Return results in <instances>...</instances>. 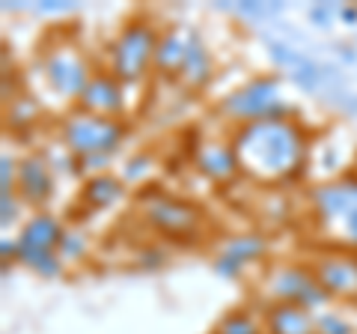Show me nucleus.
Wrapping results in <instances>:
<instances>
[{
  "instance_id": "3",
  "label": "nucleus",
  "mask_w": 357,
  "mask_h": 334,
  "mask_svg": "<svg viewBox=\"0 0 357 334\" xmlns=\"http://www.w3.org/2000/svg\"><path fill=\"white\" fill-rule=\"evenodd\" d=\"M161 30L146 15L131 18L126 27L116 33V39L107 45V72L116 78L122 87H134L155 69V51H158Z\"/></svg>"
},
{
  "instance_id": "22",
  "label": "nucleus",
  "mask_w": 357,
  "mask_h": 334,
  "mask_svg": "<svg viewBox=\"0 0 357 334\" xmlns=\"http://www.w3.org/2000/svg\"><path fill=\"white\" fill-rule=\"evenodd\" d=\"M316 328H319V334H351L349 322H345L340 314H319Z\"/></svg>"
},
{
  "instance_id": "4",
  "label": "nucleus",
  "mask_w": 357,
  "mask_h": 334,
  "mask_svg": "<svg viewBox=\"0 0 357 334\" xmlns=\"http://www.w3.org/2000/svg\"><path fill=\"white\" fill-rule=\"evenodd\" d=\"M137 206H140V218L152 233L170 239V242H194L203 236L206 227V212L197 203L185 197H173L158 188H146L137 194Z\"/></svg>"
},
{
  "instance_id": "14",
  "label": "nucleus",
  "mask_w": 357,
  "mask_h": 334,
  "mask_svg": "<svg viewBox=\"0 0 357 334\" xmlns=\"http://www.w3.org/2000/svg\"><path fill=\"white\" fill-rule=\"evenodd\" d=\"M199 42V36L188 27H167L161 30L158 39V51H155V72L161 78H178L182 66L188 60V54L194 51V45Z\"/></svg>"
},
{
  "instance_id": "2",
  "label": "nucleus",
  "mask_w": 357,
  "mask_h": 334,
  "mask_svg": "<svg viewBox=\"0 0 357 334\" xmlns=\"http://www.w3.org/2000/svg\"><path fill=\"white\" fill-rule=\"evenodd\" d=\"M310 209L325 248L357 251V173L316 185L310 191Z\"/></svg>"
},
{
  "instance_id": "11",
  "label": "nucleus",
  "mask_w": 357,
  "mask_h": 334,
  "mask_svg": "<svg viewBox=\"0 0 357 334\" xmlns=\"http://www.w3.org/2000/svg\"><path fill=\"white\" fill-rule=\"evenodd\" d=\"M188 152H191V161L197 170L218 185H229L241 176L238 155H236V147H232L229 138H206L203 135Z\"/></svg>"
},
{
  "instance_id": "20",
  "label": "nucleus",
  "mask_w": 357,
  "mask_h": 334,
  "mask_svg": "<svg viewBox=\"0 0 357 334\" xmlns=\"http://www.w3.org/2000/svg\"><path fill=\"white\" fill-rule=\"evenodd\" d=\"M208 334H265L262 314H253L250 307H236L223 314Z\"/></svg>"
},
{
  "instance_id": "10",
  "label": "nucleus",
  "mask_w": 357,
  "mask_h": 334,
  "mask_svg": "<svg viewBox=\"0 0 357 334\" xmlns=\"http://www.w3.org/2000/svg\"><path fill=\"white\" fill-rule=\"evenodd\" d=\"M310 269L331 298H357V251L321 248L310 260Z\"/></svg>"
},
{
  "instance_id": "12",
  "label": "nucleus",
  "mask_w": 357,
  "mask_h": 334,
  "mask_svg": "<svg viewBox=\"0 0 357 334\" xmlns=\"http://www.w3.org/2000/svg\"><path fill=\"white\" fill-rule=\"evenodd\" d=\"M75 108L84 110V114L122 119L126 117V87L107 69H96L93 78H89V84L84 87V93L77 96Z\"/></svg>"
},
{
  "instance_id": "15",
  "label": "nucleus",
  "mask_w": 357,
  "mask_h": 334,
  "mask_svg": "<svg viewBox=\"0 0 357 334\" xmlns=\"http://www.w3.org/2000/svg\"><path fill=\"white\" fill-rule=\"evenodd\" d=\"M262 326L265 334H319L312 310L283 302H268L262 307Z\"/></svg>"
},
{
  "instance_id": "17",
  "label": "nucleus",
  "mask_w": 357,
  "mask_h": 334,
  "mask_svg": "<svg viewBox=\"0 0 357 334\" xmlns=\"http://www.w3.org/2000/svg\"><path fill=\"white\" fill-rule=\"evenodd\" d=\"M122 194H126V185H122L119 176L114 173L86 176V182L81 188V206H86L89 212H105V209L119 203Z\"/></svg>"
},
{
  "instance_id": "8",
  "label": "nucleus",
  "mask_w": 357,
  "mask_h": 334,
  "mask_svg": "<svg viewBox=\"0 0 357 334\" xmlns=\"http://www.w3.org/2000/svg\"><path fill=\"white\" fill-rule=\"evenodd\" d=\"M39 69L45 84L51 87L57 96H63L66 102H77V96L84 93V87L93 78V69L84 57V51L69 39H60L48 48H42L39 57Z\"/></svg>"
},
{
  "instance_id": "6",
  "label": "nucleus",
  "mask_w": 357,
  "mask_h": 334,
  "mask_svg": "<svg viewBox=\"0 0 357 334\" xmlns=\"http://www.w3.org/2000/svg\"><path fill=\"white\" fill-rule=\"evenodd\" d=\"M218 114L223 119L244 126V122L268 119V117H289V108L280 96V84L277 78H253L244 87H238L236 93L223 96L218 102Z\"/></svg>"
},
{
  "instance_id": "16",
  "label": "nucleus",
  "mask_w": 357,
  "mask_h": 334,
  "mask_svg": "<svg viewBox=\"0 0 357 334\" xmlns=\"http://www.w3.org/2000/svg\"><path fill=\"white\" fill-rule=\"evenodd\" d=\"M262 257H265V242L259 236H232L223 242V251L218 257V272L236 277L250 263H259Z\"/></svg>"
},
{
  "instance_id": "21",
  "label": "nucleus",
  "mask_w": 357,
  "mask_h": 334,
  "mask_svg": "<svg viewBox=\"0 0 357 334\" xmlns=\"http://www.w3.org/2000/svg\"><path fill=\"white\" fill-rule=\"evenodd\" d=\"M86 251V236L81 230H66L60 242V260H77Z\"/></svg>"
},
{
  "instance_id": "23",
  "label": "nucleus",
  "mask_w": 357,
  "mask_h": 334,
  "mask_svg": "<svg viewBox=\"0 0 357 334\" xmlns=\"http://www.w3.org/2000/svg\"><path fill=\"white\" fill-rule=\"evenodd\" d=\"M0 200H3V221H0V224H3V230H9V224H15V221H18V203H21V197L18 194H3Z\"/></svg>"
},
{
  "instance_id": "18",
  "label": "nucleus",
  "mask_w": 357,
  "mask_h": 334,
  "mask_svg": "<svg viewBox=\"0 0 357 334\" xmlns=\"http://www.w3.org/2000/svg\"><path fill=\"white\" fill-rule=\"evenodd\" d=\"M208 78H211V54L203 45V39H199L194 45V51L188 54V60L182 66V72H178L176 84L188 87V90H199L203 84H208Z\"/></svg>"
},
{
  "instance_id": "13",
  "label": "nucleus",
  "mask_w": 357,
  "mask_h": 334,
  "mask_svg": "<svg viewBox=\"0 0 357 334\" xmlns=\"http://www.w3.org/2000/svg\"><path fill=\"white\" fill-rule=\"evenodd\" d=\"M15 194L21 197V203H27L33 209H39L51 200V194H54V167L45 155L30 152L18 161Z\"/></svg>"
},
{
  "instance_id": "19",
  "label": "nucleus",
  "mask_w": 357,
  "mask_h": 334,
  "mask_svg": "<svg viewBox=\"0 0 357 334\" xmlns=\"http://www.w3.org/2000/svg\"><path fill=\"white\" fill-rule=\"evenodd\" d=\"M3 119H6V129H30L36 126L39 119V99L30 96V93H18L15 99L3 102Z\"/></svg>"
},
{
  "instance_id": "7",
  "label": "nucleus",
  "mask_w": 357,
  "mask_h": 334,
  "mask_svg": "<svg viewBox=\"0 0 357 334\" xmlns=\"http://www.w3.org/2000/svg\"><path fill=\"white\" fill-rule=\"evenodd\" d=\"M262 293L268 302H283V305H298V307H321L328 302L325 286L319 284L316 272L310 263H274L265 272Z\"/></svg>"
},
{
  "instance_id": "1",
  "label": "nucleus",
  "mask_w": 357,
  "mask_h": 334,
  "mask_svg": "<svg viewBox=\"0 0 357 334\" xmlns=\"http://www.w3.org/2000/svg\"><path fill=\"white\" fill-rule=\"evenodd\" d=\"M241 173L262 185H283L304 173L310 138L292 117H268L232 129Z\"/></svg>"
},
{
  "instance_id": "5",
  "label": "nucleus",
  "mask_w": 357,
  "mask_h": 334,
  "mask_svg": "<svg viewBox=\"0 0 357 334\" xmlns=\"http://www.w3.org/2000/svg\"><path fill=\"white\" fill-rule=\"evenodd\" d=\"M126 135H128V129H126L122 119L84 114V110H77V108L63 119V126H60L63 147L69 150L77 161L96 159V155H114L122 147Z\"/></svg>"
},
{
  "instance_id": "9",
  "label": "nucleus",
  "mask_w": 357,
  "mask_h": 334,
  "mask_svg": "<svg viewBox=\"0 0 357 334\" xmlns=\"http://www.w3.org/2000/svg\"><path fill=\"white\" fill-rule=\"evenodd\" d=\"M66 227L54 215L39 212L33 215L18 233V257L33 272L45 277L60 275V242H63Z\"/></svg>"
}]
</instances>
